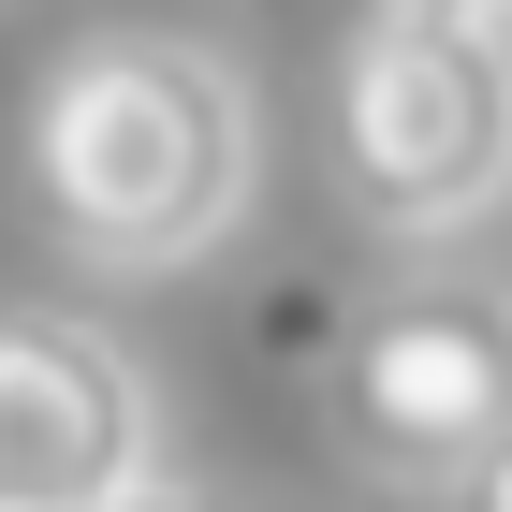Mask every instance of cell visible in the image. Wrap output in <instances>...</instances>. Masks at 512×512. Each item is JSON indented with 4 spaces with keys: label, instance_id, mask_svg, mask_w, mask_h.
Here are the masks:
<instances>
[{
    "label": "cell",
    "instance_id": "cell-1",
    "mask_svg": "<svg viewBox=\"0 0 512 512\" xmlns=\"http://www.w3.org/2000/svg\"><path fill=\"white\" fill-rule=\"evenodd\" d=\"M264 118L249 74L191 30H88L30 88V205L103 278H176L249 220Z\"/></svg>",
    "mask_w": 512,
    "mask_h": 512
},
{
    "label": "cell",
    "instance_id": "cell-2",
    "mask_svg": "<svg viewBox=\"0 0 512 512\" xmlns=\"http://www.w3.org/2000/svg\"><path fill=\"white\" fill-rule=\"evenodd\" d=\"M337 176L381 235H469L512 205V30L381 0L337 59Z\"/></svg>",
    "mask_w": 512,
    "mask_h": 512
},
{
    "label": "cell",
    "instance_id": "cell-3",
    "mask_svg": "<svg viewBox=\"0 0 512 512\" xmlns=\"http://www.w3.org/2000/svg\"><path fill=\"white\" fill-rule=\"evenodd\" d=\"M337 425H352L366 469L469 498L512 454V293H395V308H352Z\"/></svg>",
    "mask_w": 512,
    "mask_h": 512
},
{
    "label": "cell",
    "instance_id": "cell-4",
    "mask_svg": "<svg viewBox=\"0 0 512 512\" xmlns=\"http://www.w3.org/2000/svg\"><path fill=\"white\" fill-rule=\"evenodd\" d=\"M147 381H132L118 337L88 322H0V512H103L147 469Z\"/></svg>",
    "mask_w": 512,
    "mask_h": 512
},
{
    "label": "cell",
    "instance_id": "cell-5",
    "mask_svg": "<svg viewBox=\"0 0 512 512\" xmlns=\"http://www.w3.org/2000/svg\"><path fill=\"white\" fill-rule=\"evenodd\" d=\"M103 512H205L191 483H132V498H103Z\"/></svg>",
    "mask_w": 512,
    "mask_h": 512
},
{
    "label": "cell",
    "instance_id": "cell-6",
    "mask_svg": "<svg viewBox=\"0 0 512 512\" xmlns=\"http://www.w3.org/2000/svg\"><path fill=\"white\" fill-rule=\"evenodd\" d=\"M469 512H512V454H498V469H483V483H469Z\"/></svg>",
    "mask_w": 512,
    "mask_h": 512
},
{
    "label": "cell",
    "instance_id": "cell-7",
    "mask_svg": "<svg viewBox=\"0 0 512 512\" xmlns=\"http://www.w3.org/2000/svg\"><path fill=\"white\" fill-rule=\"evenodd\" d=\"M439 15H498V30H512V0H439Z\"/></svg>",
    "mask_w": 512,
    "mask_h": 512
}]
</instances>
